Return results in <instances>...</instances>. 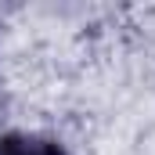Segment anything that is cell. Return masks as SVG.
Returning a JSON list of instances; mask_svg holds the SVG:
<instances>
[{"label":"cell","mask_w":155,"mask_h":155,"mask_svg":"<svg viewBox=\"0 0 155 155\" xmlns=\"http://www.w3.org/2000/svg\"><path fill=\"white\" fill-rule=\"evenodd\" d=\"M0 155H69L61 141L40 137V134H4Z\"/></svg>","instance_id":"obj_1"}]
</instances>
